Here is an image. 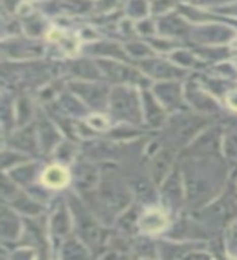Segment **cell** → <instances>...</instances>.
<instances>
[{
	"instance_id": "cell-30",
	"label": "cell",
	"mask_w": 237,
	"mask_h": 260,
	"mask_svg": "<svg viewBox=\"0 0 237 260\" xmlns=\"http://www.w3.org/2000/svg\"><path fill=\"white\" fill-rule=\"evenodd\" d=\"M226 246H227V250H229L232 255H237V221L232 223L229 231H227Z\"/></svg>"
},
{
	"instance_id": "cell-3",
	"label": "cell",
	"mask_w": 237,
	"mask_h": 260,
	"mask_svg": "<svg viewBox=\"0 0 237 260\" xmlns=\"http://www.w3.org/2000/svg\"><path fill=\"white\" fill-rule=\"evenodd\" d=\"M99 200L106 210L116 213L128 207L132 195L120 179L116 176H106L99 182Z\"/></svg>"
},
{
	"instance_id": "cell-1",
	"label": "cell",
	"mask_w": 237,
	"mask_h": 260,
	"mask_svg": "<svg viewBox=\"0 0 237 260\" xmlns=\"http://www.w3.org/2000/svg\"><path fill=\"white\" fill-rule=\"evenodd\" d=\"M187 202L192 207L207 202L219 190V177L213 169L208 171V159H187L182 168Z\"/></svg>"
},
{
	"instance_id": "cell-11",
	"label": "cell",
	"mask_w": 237,
	"mask_h": 260,
	"mask_svg": "<svg viewBox=\"0 0 237 260\" xmlns=\"http://www.w3.org/2000/svg\"><path fill=\"white\" fill-rule=\"evenodd\" d=\"M101 69L106 75L116 81H142L140 77L137 75V72H133L130 67H125L122 63L101 62Z\"/></svg>"
},
{
	"instance_id": "cell-8",
	"label": "cell",
	"mask_w": 237,
	"mask_h": 260,
	"mask_svg": "<svg viewBox=\"0 0 237 260\" xmlns=\"http://www.w3.org/2000/svg\"><path fill=\"white\" fill-rule=\"evenodd\" d=\"M171 165H173V150L164 148L161 150L156 158L153 159L151 165V179L154 184H159L162 179H166L169 176Z\"/></svg>"
},
{
	"instance_id": "cell-10",
	"label": "cell",
	"mask_w": 237,
	"mask_h": 260,
	"mask_svg": "<svg viewBox=\"0 0 237 260\" xmlns=\"http://www.w3.org/2000/svg\"><path fill=\"white\" fill-rule=\"evenodd\" d=\"M154 96L158 98L159 103H162L164 106H169V108H177L179 103L182 100V91L179 85L176 83H159L154 86Z\"/></svg>"
},
{
	"instance_id": "cell-9",
	"label": "cell",
	"mask_w": 237,
	"mask_h": 260,
	"mask_svg": "<svg viewBox=\"0 0 237 260\" xmlns=\"http://www.w3.org/2000/svg\"><path fill=\"white\" fill-rule=\"evenodd\" d=\"M75 182H77V189H80L81 193H86L91 189H94V185L97 182L96 169L91 165H88V162H80L75 169Z\"/></svg>"
},
{
	"instance_id": "cell-6",
	"label": "cell",
	"mask_w": 237,
	"mask_h": 260,
	"mask_svg": "<svg viewBox=\"0 0 237 260\" xmlns=\"http://www.w3.org/2000/svg\"><path fill=\"white\" fill-rule=\"evenodd\" d=\"M72 89H75V93L80 94L89 106H93L94 109H101L104 108L106 103V88L96 83H72Z\"/></svg>"
},
{
	"instance_id": "cell-32",
	"label": "cell",
	"mask_w": 237,
	"mask_h": 260,
	"mask_svg": "<svg viewBox=\"0 0 237 260\" xmlns=\"http://www.w3.org/2000/svg\"><path fill=\"white\" fill-rule=\"evenodd\" d=\"M173 59L177 60L181 65H190L193 62V55L189 54V52H185V51H181L179 54H174Z\"/></svg>"
},
{
	"instance_id": "cell-28",
	"label": "cell",
	"mask_w": 237,
	"mask_h": 260,
	"mask_svg": "<svg viewBox=\"0 0 237 260\" xmlns=\"http://www.w3.org/2000/svg\"><path fill=\"white\" fill-rule=\"evenodd\" d=\"M146 12H148V5H146L145 0H130L127 5V13L133 18H140V16H145Z\"/></svg>"
},
{
	"instance_id": "cell-14",
	"label": "cell",
	"mask_w": 237,
	"mask_h": 260,
	"mask_svg": "<svg viewBox=\"0 0 237 260\" xmlns=\"http://www.w3.org/2000/svg\"><path fill=\"white\" fill-rule=\"evenodd\" d=\"M140 221V228L145 233H158L162 228L166 226V216L161 213L159 210H150L146 213L142 215V218L138 219Z\"/></svg>"
},
{
	"instance_id": "cell-23",
	"label": "cell",
	"mask_w": 237,
	"mask_h": 260,
	"mask_svg": "<svg viewBox=\"0 0 237 260\" xmlns=\"http://www.w3.org/2000/svg\"><path fill=\"white\" fill-rule=\"evenodd\" d=\"M15 207L18 208L23 213L28 215H39L41 213V205L32 200L31 197H26V195H21V197L15 202Z\"/></svg>"
},
{
	"instance_id": "cell-15",
	"label": "cell",
	"mask_w": 237,
	"mask_h": 260,
	"mask_svg": "<svg viewBox=\"0 0 237 260\" xmlns=\"http://www.w3.org/2000/svg\"><path fill=\"white\" fill-rule=\"evenodd\" d=\"M41 181L52 189H60L69 182V173L60 166H49L41 176Z\"/></svg>"
},
{
	"instance_id": "cell-17",
	"label": "cell",
	"mask_w": 237,
	"mask_h": 260,
	"mask_svg": "<svg viewBox=\"0 0 237 260\" xmlns=\"http://www.w3.org/2000/svg\"><path fill=\"white\" fill-rule=\"evenodd\" d=\"M158 29L166 36H182L184 32L187 31L184 21L179 18L176 15H167V16H162L159 20V26Z\"/></svg>"
},
{
	"instance_id": "cell-33",
	"label": "cell",
	"mask_w": 237,
	"mask_h": 260,
	"mask_svg": "<svg viewBox=\"0 0 237 260\" xmlns=\"http://www.w3.org/2000/svg\"><path fill=\"white\" fill-rule=\"evenodd\" d=\"M169 7H171L169 0H156L153 5V10H154V13H164Z\"/></svg>"
},
{
	"instance_id": "cell-19",
	"label": "cell",
	"mask_w": 237,
	"mask_h": 260,
	"mask_svg": "<svg viewBox=\"0 0 237 260\" xmlns=\"http://www.w3.org/2000/svg\"><path fill=\"white\" fill-rule=\"evenodd\" d=\"M51 228H52V231L55 234H59V236L69 234V231H70V219H69V215H67V210H65V207H60L54 213V216L51 219Z\"/></svg>"
},
{
	"instance_id": "cell-29",
	"label": "cell",
	"mask_w": 237,
	"mask_h": 260,
	"mask_svg": "<svg viewBox=\"0 0 237 260\" xmlns=\"http://www.w3.org/2000/svg\"><path fill=\"white\" fill-rule=\"evenodd\" d=\"M224 154L229 159L237 161V134H231L224 140Z\"/></svg>"
},
{
	"instance_id": "cell-34",
	"label": "cell",
	"mask_w": 237,
	"mask_h": 260,
	"mask_svg": "<svg viewBox=\"0 0 237 260\" xmlns=\"http://www.w3.org/2000/svg\"><path fill=\"white\" fill-rule=\"evenodd\" d=\"M227 101H229V104L232 106L234 109H237V91H232V94L229 96V100H227Z\"/></svg>"
},
{
	"instance_id": "cell-20",
	"label": "cell",
	"mask_w": 237,
	"mask_h": 260,
	"mask_svg": "<svg viewBox=\"0 0 237 260\" xmlns=\"http://www.w3.org/2000/svg\"><path fill=\"white\" fill-rule=\"evenodd\" d=\"M187 98H189V101L193 103V106L200 111H215L216 109V104L213 103L208 98V94H205L203 91H198V89H195V91H190V89H187Z\"/></svg>"
},
{
	"instance_id": "cell-18",
	"label": "cell",
	"mask_w": 237,
	"mask_h": 260,
	"mask_svg": "<svg viewBox=\"0 0 237 260\" xmlns=\"http://www.w3.org/2000/svg\"><path fill=\"white\" fill-rule=\"evenodd\" d=\"M231 36L232 31L224 26H207L198 31L200 41H205V43H223V41H227Z\"/></svg>"
},
{
	"instance_id": "cell-7",
	"label": "cell",
	"mask_w": 237,
	"mask_h": 260,
	"mask_svg": "<svg viewBox=\"0 0 237 260\" xmlns=\"http://www.w3.org/2000/svg\"><path fill=\"white\" fill-rule=\"evenodd\" d=\"M142 69L148 73V75L151 77H156V78H162V80H173V78H177L181 72L177 67H174V65H171L164 60H145L142 63Z\"/></svg>"
},
{
	"instance_id": "cell-16",
	"label": "cell",
	"mask_w": 237,
	"mask_h": 260,
	"mask_svg": "<svg viewBox=\"0 0 237 260\" xmlns=\"http://www.w3.org/2000/svg\"><path fill=\"white\" fill-rule=\"evenodd\" d=\"M2 221H0V230H2L4 239H16L20 236V221L10 210H2Z\"/></svg>"
},
{
	"instance_id": "cell-13",
	"label": "cell",
	"mask_w": 237,
	"mask_h": 260,
	"mask_svg": "<svg viewBox=\"0 0 237 260\" xmlns=\"http://www.w3.org/2000/svg\"><path fill=\"white\" fill-rule=\"evenodd\" d=\"M143 114L151 125H159L164 122V111H162V106H159L156 103V96L153 98L150 93H143Z\"/></svg>"
},
{
	"instance_id": "cell-21",
	"label": "cell",
	"mask_w": 237,
	"mask_h": 260,
	"mask_svg": "<svg viewBox=\"0 0 237 260\" xmlns=\"http://www.w3.org/2000/svg\"><path fill=\"white\" fill-rule=\"evenodd\" d=\"M59 140V134L55 132V128L51 124H43L39 127V137H38V142L43 145L44 150L52 148L55 145V142Z\"/></svg>"
},
{
	"instance_id": "cell-2",
	"label": "cell",
	"mask_w": 237,
	"mask_h": 260,
	"mask_svg": "<svg viewBox=\"0 0 237 260\" xmlns=\"http://www.w3.org/2000/svg\"><path fill=\"white\" fill-rule=\"evenodd\" d=\"M111 114L116 119L127 120L138 124L143 116V104H140V98L132 88H116L111 94Z\"/></svg>"
},
{
	"instance_id": "cell-31",
	"label": "cell",
	"mask_w": 237,
	"mask_h": 260,
	"mask_svg": "<svg viewBox=\"0 0 237 260\" xmlns=\"http://www.w3.org/2000/svg\"><path fill=\"white\" fill-rule=\"evenodd\" d=\"M127 49L130 51V54L137 55V57H145V55H150L151 54V49L143 46V44H130Z\"/></svg>"
},
{
	"instance_id": "cell-12",
	"label": "cell",
	"mask_w": 237,
	"mask_h": 260,
	"mask_svg": "<svg viewBox=\"0 0 237 260\" xmlns=\"http://www.w3.org/2000/svg\"><path fill=\"white\" fill-rule=\"evenodd\" d=\"M182 173H179V171H174L173 174L167 176V181L162 187V193L171 205L182 202Z\"/></svg>"
},
{
	"instance_id": "cell-4",
	"label": "cell",
	"mask_w": 237,
	"mask_h": 260,
	"mask_svg": "<svg viewBox=\"0 0 237 260\" xmlns=\"http://www.w3.org/2000/svg\"><path fill=\"white\" fill-rule=\"evenodd\" d=\"M72 210L77 216V230H78L80 238L86 244H89V246H94L101 234H99V228H97L93 215L86 210V207H83L75 199H72Z\"/></svg>"
},
{
	"instance_id": "cell-26",
	"label": "cell",
	"mask_w": 237,
	"mask_h": 260,
	"mask_svg": "<svg viewBox=\"0 0 237 260\" xmlns=\"http://www.w3.org/2000/svg\"><path fill=\"white\" fill-rule=\"evenodd\" d=\"M86 250L81 244L75 239H70L63 244V257H86Z\"/></svg>"
},
{
	"instance_id": "cell-24",
	"label": "cell",
	"mask_w": 237,
	"mask_h": 260,
	"mask_svg": "<svg viewBox=\"0 0 237 260\" xmlns=\"http://www.w3.org/2000/svg\"><path fill=\"white\" fill-rule=\"evenodd\" d=\"M35 173H36V166L28 165L26 168L15 169L12 173V179L18 184H29L32 181V177H35Z\"/></svg>"
},
{
	"instance_id": "cell-25",
	"label": "cell",
	"mask_w": 237,
	"mask_h": 260,
	"mask_svg": "<svg viewBox=\"0 0 237 260\" xmlns=\"http://www.w3.org/2000/svg\"><path fill=\"white\" fill-rule=\"evenodd\" d=\"M15 146H18V148H23V150H35L36 148V140H35V134L31 132V130H23L18 135L15 137Z\"/></svg>"
},
{
	"instance_id": "cell-5",
	"label": "cell",
	"mask_w": 237,
	"mask_h": 260,
	"mask_svg": "<svg viewBox=\"0 0 237 260\" xmlns=\"http://www.w3.org/2000/svg\"><path fill=\"white\" fill-rule=\"evenodd\" d=\"M237 211V202L232 197L231 193H226L221 197V200L215 202L213 205L208 207L205 210V213L210 216L211 219V224H216V226H221L224 224L227 219L232 218Z\"/></svg>"
},
{
	"instance_id": "cell-27",
	"label": "cell",
	"mask_w": 237,
	"mask_h": 260,
	"mask_svg": "<svg viewBox=\"0 0 237 260\" xmlns=\"http://www.w3.org/2000/svg\"><path fill=\"white\" fill-rule=\"evenodd\" d=\"M94 51V54H109V55H114V57H124V52L120 51V47L116 46V44H111V43H99L93 47H89V51Z\"/></svg>"
},
{
	"instance_id": "cell-22",
	"label": "cell",
	"mask_w": 237,
	"mask_h": 260,
	"mask_svg": "<svg viewBox=\"0 0 237 260\" xmlns=\"http://www.w3.org/2000/svg\"><path fill=\"white\" fill-rule=\"evenodd\" d=\"M72 70L80 78L96 80L97 77H99V70H97L96 65H93L91 62H86V60H80L77 63H73Z\"/></svg>"
}]
</instances>
